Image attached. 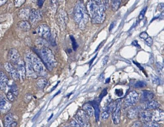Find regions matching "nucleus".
<instances>
[{"mask_svg":"<svg viewBox=\"0 0 164 127\" xmlns=\"http://www.w3.org/2000/svg\"><path fill=\"white\" fill-rule=\"evenodd\" d=\"M142 127H162L160 124L158 123L151 121L145 123L143 124Z\"/></svg>","mask_w":164,"mask_h":127,"instance_id":"obj_30","label":"nucleus"},{"mask_svg":"<svg viewBox=\"0 0 164 127\" xmlns=\"http://www.w3.org/2000/svg\"><path fill=\"white\" fill-rule=\"evenodd\" d=\"M139 99L138 93L135 91H132L128 93L124 100V104L126 107H132L135 105Z\"/></svg>","mask_w":164,"mask_h":127,"instance_id":"obj_7","label":"nucleus"},{"mask_svg":"<svg viewBox=\"0 0 164 127\" xmlns=\"http://www.w3.org/2000/svg\"><path fill=\"white\" fill-rule=\"evenodd\" d=\"M30 11L28 8H24L20 9L19 13V16L20 19L23 20H26L29 17Z\"/></svg>","mask_w":164,"mask_h":127,"instance_id":"obj_23","label":"nucleus"},{"mask_svg":"<svg viewBox=\"0 0 164 127\" xmlns=\"http://www.w3.org/2000/svg\"><path fill=\"white\" fill-rule=\"evenodd\" d=\"M119 90V92L118 91V89H117V90H116V94H117V95H118V96H122V95H123V94H124V93H123V92H122V91H121V90Z\"/></svg>","mask_w":164,"mask_h":127,"instance_id":"obj_53","label":"nucleus"},{"mask_svg":"<svg viewBox=\"0 0 164 127\" xmlns=\"http://www.w3.org/2000/svg\"><path fill=\"white\" fill-rule=\"evenodd\" d=\"M83 110L87 114L89 117H92L94 115V108L91 104L86 103L83 106Z\"/></svg>","mask_w":164,"mask_h":127,"instance_id":"obj_24","label":"nucleus"},{"mask_svg":"<svg viewBox=\"0 0 164 127\" xmlns=\"http://www.w3.org/2000/svg\"><path fill=\"white\" fill-rule=\"evenodd\" d=\"M140 37L142 39H143V40H145V39H147V38L149 37L148 35L147 34V33L146 32H142V33H141V34H140V35H139Z\"/></svg>","mask_w":164,"mask_h":127,"instance_id":"obj_42","label":"nucleus"},{"mask_svg":"<svg viewBox=\"0 0 164 127\" xmlns=\"http://www.w3.org/2000/svg\"><path fill=\"white\" fill-rule=\"evenodd\" d=\"M40 59L45 67L49 71H52L57 65V61L51 50L48 47L41 48L38 52Z\"/></svg>","mask_w":164,"mask_h":127,"instance_id":"obj_2","label":"nucleus"},{"mask_svg":"<svg viewBox=\"0 0 164 127\" xmlns=\"http://www.w3.org/2000/svg\"><path fill=\"white\" fill-rule=\"evenodd\" d=\"M150 61L151 63H153L154 62V56L153 54H152L151 56L150 57Z\"/></svg>","mask_w":164,"mask_h":127,"instance_id":"obj_54","label":"nucleus"},{"mask_svg":"<svg viewBox=\"0 0 164 127\" xmlns=\"http://www.w3.org/2000/svg\"><path fill=\"white\" fill-rule=\"evenodd\" d=\"M11 92L15 95L17 96L19 95V88L17 87V85L15 84H13L11 86Z\"/></svg>","mask_w":164,"mask_h":127,"instance_id":"obj_32","label":"nucleus"},{"mask_svg":"<svg viewBox=\"0 0 164 127\" xmlns=\"http://www.w3.org/2000/svg\"><path fill=\"white\" fill-rule=\"evenodd\" d=\"M52 116H53V114H52V115L51 116H50V118H49L48 120H50L51 119V118L52 117Z\"/></svg>","mask_w":164,"mask_h":127,"instance_id":"obj_60","label":"nucleus"},{"mask_svg":"<svg viewBox=\"0 0 164 127\" xmlns=\"http://www.w3.org/2000/svg\"><path fill=\"white\" fill-rule=\"evenodd\" d=\"M93 108L94 109V113L95 115V120L96 121H98L100 117V107L98 106V104L96 103H94L93 104Z\"/></svg>","mask_w":164,"mask_h":127,"instance_id":"obj_28","label":"nucleus"},{"mask_svg":"<svg viewBox=\"0 0 164 127\" xmlns=\"http://www.w3.org/2000/svg\"><path fill=\"white\" fill-rule=\"evenodd\" d=\"M32 98H33V96H32V95H31V93H27V94L25 95V96H24V101H25L26 103H30V101L32 100Z\"/></svg>","mask_w":164,"mask_h":127,"instance_id":"obj_36","label":"nucleus"},{"mask_svg":"<svg viewBox=\"0 0 164 127\" xmlns=\"http://www.w3.org/2000/svg\"><path fill=\"white\" fill-rule=\"evenodd\" d=\"M25 68L26 75L30 78H37V74L33 69V65L31 62V54L27 53L25 56Z\"/></svg>","mask_w":164,"mask_h":127,"instance_id":"obj_6","label":"nucleus"},{"mask_svg":"<svg viewBox=\"0 0 164 127\" xmlns=\"http://www.w3.org/2000/svg\"><path fill=\"white\" fill-rule=\"evenodd\" d=\"M153 39L151 37H148L147 39L145 40V43L149 47L151 46L153 44Z\"/></svg>","mask_w":164,"mask_h":127,"instance_id":"obj_40","label":"nucleus"},{"mask_svg":"<svg viewBox=\"0 0 164 127\" xmlns=\"http://www.w3.org/2000/svg\"><path fill=\"white\" fill-rule=\"evenodd\" d=\"M17 71L19 74V79L24 81L26 77V71H25V63L23 61L17 64Z\"/></svg>","mask_w":164,"mask_h":127,"instance_id":"obj_17","label":"nucleus"},{"mask_svg":"<svg viewBox=\"0 0 164 127\" xmlns=\"http://www.w3.org/2000/svg\"><path fill=\"white\" fill-rule=\"evenodd\" d=\"M114 25H115V22H113V23H111L109 26V31H111V30H113V28H114Z\"/></svg>","mask_w":164,"mask_h":127,"instance_id":"obj_52","label":"nucleus"},{"mask_svg":"<svg viewBox=\"0 0 164 127\" xmlns=\"http://www.w3.org/2000/svg\"><path fill=\"white\" fill-rule=\"evenodd\" d=\"M110 81V78H108L106 79V83H108Z\"/></svg>","mask_w":164,"mask_h":127,"instance_id":"obj_59","label":"nucleus"},{"mask_svg":"<svg viewBox=\"0 0 164 127\" xmlns=\"http://www.w3.org/2000/svg\"><path fill=\"white\" fill-rule=\"evenodd\" d=\"M48 81L45 78H41L37 81L36 84L38 87L41 89H43L47 85Z\"/></svg>","mask_w":164,"mask_h":127,"instance_id":"obj_26","label":"nucleus"},{"mask_svg":"<svg viewBox=\"0 0 164 127\" xmlns=\"http://www.w3.org/2000/svg\"><path fill=\"white\" fill-rule=\"evenodd\" d=\"M92 1L95 2L96 3L98 4H101V0H92Z\"/></svg>","mask_w":164,"mask_h":127,"instance_id":"obj_57","label":"nucleus"},{"mask_svg":"<svg viewBox=\"0 0 164 127\" xmlns=\"http://www.w3.org/2000/svg\"><path fill=\"white\" fill-rule=\"evenodd\" d=\"M160 106L159 103L155 100H151L147 102L141 108L144 110H155Z\"/></svg>","mask_w":164,"mask_h":127,"instance_id":"obj_18","label":"nucleus"},{"mask_svg":"<svg viewBox=\"0 0 164 127\" xmlns=\"http://www.w3.org/2000/svg\"><path fill=\"white\" fill-rule=\"evenodd\" d=\"M153 92L149 90H143L141 93L140 101L142 102H149L152 100L154 98Z\"/></svg>","mask_w":164,"mask_h":127,"instance_id":"obj_16","label":"nucleus"},{"mask_svg":"<svg viewBox=\"0 0 164 127\" xmlns=\"http://www.w3.org/2000/svg\"><path fill=\"white\" fill-rule=\"evenodd\" d=\"M116 104L115 102H113L109 103L108 105L107 106V107H106V111L108 112V113H109L110 114L115 109L116 105Z\"/></svg>","mask_w":164,"mask_h":127,"instance_id":"obj_31","label":"nucleus"},{"mask_svg":"<svg viewBox=\"0 0 164 127\" xmlns=\"http://www.w3.org/2000/svg\"><path fill=\"white\" fill-rule=\"evenodd\" d=\"M152 121L155 122H160L164 120V111L159 109L153 110L151 112Z\"/></svg>","mask_w":164,"mask_h":127,"instance_id":"obj_12","label":"nucleus"},{"mask_svg":"<svg viewBox=\"0 0 164 127\" xmlns=\"http://www.w3.org/2000/svg\"><path fill=\"white\" fill-rule=\"evenodd\" d=\"M75 118L77 122L80 124L82 127H91L89 117L82 109L78 111L75 115Z\"/></svg>","mask_w":164,"mask_h":127,"instance_id":"obj_5","label":"nucleus"},{"mask_svg":"<svg viewBox=\"0 0 164 127\" xmlns=\"http://www.w3.org/2000/svg\"><path fill=\"white\" fill-rule=\"evenodd\" d=\"M4 125L5 127H16L17 123L14 121L13 114L8 113L4 118Z\"/></svg>","mask_w":164,"mask_h":127,"instance_id":"obj_14","label":"nucleus"},{"mask_svg":"<svg viewBox=\"0 0 164 127\" xmlns=\"http://www.w3.org/2000/svg\"><path fill=\"white\" fill-rule=\"evenodd\" d=\"M105 9V8L104 6L101 4L96 3L92 0H89L87 4L86 10L87 11L92 23L95 24L103 23L106 17Z\"/></svg>","mask_w":164,"mask_h":127,"instance_id":"obj_1","label":"nucleus"},{"mask_svg":"<svg viewBox=\"0 0 164 127\" xmlns=\"http://www.w3.org/2000/svg\"><path fill=\"white\" fill-rule=\"evenodd\" d=\"M8 58L10 62H12V63L16 65L23 61L21 59L19 52L15 48H12L9 50L8 54Z\"/></svg>","mask_w":164,"mask_h":127,"instance_id":"obj_9","label":"nucleus"},{"mask_svg":"<svg viewBox=\"0 0 164 127\" xmlns=\"http://www.w3.org/2000/svg\"><path fill=\"white\" fill-rule=\"evenodd\" d=\"M109 113H108V112L106 111L103 112L102 113V115H101L102 118L103 120L107 119L109 117Z\"/></svg>","mask_w":164,"mask_h":127,"instance_id":"obj_43","label":"nucleus"},{"mask_svg":"<svg viewBox=\"0 0 164 127\" xmlns=\"http://www.w3.org/2000/svg\"><path fill=\"white\" fill-rule=\"evenodd\" d=\"M55 2H56V0H51V3L53 4L55 3Z\"/></svg>","mask_w":164,"mask_h":127,"instance_id":"obj_58","label":"nucleus"},{"mask_svg":"<svg viewBox=\"0 0 164 127\" xmlns=\"http://www.w3.org/2000/svg\"><path fill=\"white\" fill-rule=\"evenodd\" d=\"M12 105L5 98L0 100V111L6 113L11 109Z\"/></svg>","mask_w":164,"mask_h":127,"instance_id":"obj_21","label":"nucleus"},{"mask_svg":"<svg viewBox=\"0 0 164 127\" xmlns=\"http://www.w3.org/2000/svg\"><path fill=\"white\" fill-rule=\"evenodd\" d=\"M156 67L158 70V71L160 74H161L162 72L163 71V68H164V66L163 64L160 62H157L156 63Z\"/></svg>","mask_w":164,"mask_h":127,"instance_id":"obj_38","label":"nucleus"},{"mask_svg":"<svg viewBox=\"0 0 164 127\" xmlns=\"http://www.w3.org/2000/svg\"><path fill=\"white\" fill-rule=\"evenodd\" d=\"M71 40L72 41V47H73V49L74 51H76L77 48L78 47V45L76 41L75 40V38L73 36L70 35Z\"/></svg>","mask_w":164,"mask_h":127,"instance_id":"obj_35","label":"nucleus"},{"mask_svg":"<svg viewBox=\"0 0 164 127\" xmlns=\"http://www.w3.org/2000/svg\"><path fill=\"white\" fill-rule=\"evenodd\" d=\"M97 54L96 55H95V57H94V58H92V59L91 61H90V62H89L90 65L91 66V65H92V62H93V61H94V60L95 59V58H96V57H97Z\"/></svg>","mask_w":164,"mask_h":127,"instance_id":"obj_56","label":"nucleus"},{"mask_svg":"<svg viewBox=\"0 0 164 127\" xmlns=\"http://www.w3.org/2000/svg\"><path fill=\"white\" fill-rule=\"evenodd\" d=\"M19 28L24 31H29L31 29V23L27 20H22L17 23Z\"/></svg>","mask_w":164,"mask_h":127,"instance_id":"obj_22","label":"nucleus"},{"mask_svg":"<svg viewBox=\"0 0 164 127\" xmlns=\"http://www.w3.org/2000/svg\"><path fill=\"white\" fill-rule=\"evenodd\" d=\"M4 68L9 73V75L14 81H18L19 79V74L17 70L14 69L12 64L9 62H6L4 64Z\"/></svg>","mask_w":164,"mask_h":127,"instance_id":"obj_11","label":"nucleus"},{"mask_svg":"<svg viewBox=\"0 0 164 127\" xmlns=\"http://www.w3.org/2000/svg\"><path fill=\"white\" fill-rule=\"evenodd\" d=\"M121 107V102L119 101L116 105V108L114 109V111L112 115V119L114 124L117 125L120 123V110Z\"/></svg>","mask_w":164,"mask_h":127,"instance_id":"obj_13","label":"nucleus"},{"mask_svg":"<svg viewBox=\"0 0 164 127\" xmlns=\"http://www.w3.org/2000/svg\"><path fill=\"white\" fill-rule=\"evenodd\" d=\"M26 0H14V6L16 8H19L25 3Z\"/></svg>","mask_w":164,"mask_h":127,"instance_id":"obj_34","label":"nucleus"},{"mask_svg":"<svg viewBox=\"0 0 164 127\" xmlns=\"http://www.w3.org/2000/svg\"><path fill=\"white\" fill-rule=\"evenodd\" d=\"M143 124L140 121H136L134 123L131 127H142Z\"/></svg>","mask_w":164,"mask_h":127,"instance_id":"obj_44","label":"nucleus"},{"mask_svg":"<svg viewBox=\"0 0 164 127\" xmlns=\"http://www.w3.org/2000/svg\"><path fill=\"white\" fill-rule=\"evenodd\" d=\"M35 1H36V0H35Z\"/></svg>","mask_w":164,"mask_h":127,"instance_id":"obj_61","label":"nucleus"},{"mask_svg":"<svg viewBox=\"0 0 164 127\" xmlns=\"http://www.w3.org/2000/svg\"><path fill=\"white\" fill-rule=\"evenodd\" d=\"M147 7L144 8L143 9H142V11H141L139 14V18L140 20H142L143 19H144L145 14L146 11L147 10Z\"/></svg>","mask_w":164,"mask_h":127,"instance_id":"obj_39","label":"nucleus"},{"mask_svg":"<svg viewBox=\"0 0 164 127\" xmlns=\"http://www.w3.org/2000/svg\"><path fill=\"white\" fill-rule=\"evenodd\" d=\"M158 8H159L160 11H161V10L163 11V10H164V4H160L159 6H158Z\"/></svg>","mask_w":164,"mask_h":127,"instance_id":"obj_51","label":"nucleus"},{"mask_svg":"<svg viewBox=\"0 0 164 127\" xmlns=\"http://www.w3.org/2000/svg\"><path fill=\"white\" fill-rule=\"evenodd\" d=\"M35 31L41 38L43 39H48L51 36L49 27L45 24H42L39 25L36 28Z\"/></svg>","mask_w":164,"mask_h":127,"instance_id":"obj_8","label":"nucleus"},{"mask_svg":"<svg viewBox=\"0 0 164 127\" xmlns=\"http://www.w3.org/2000/svg\"><path fill=\"white\" fill-rule=\"evenodd\" d=\"M140 122L142 123H145L152 121L151 112L149 110H144L140 112L138 115Z\"/></svg>","mask_w":164,"mask_h":127,"instance_id":"obj_15","label":"nucleus"},{"mask_svg":"<svg viewBox=\"0 0 164 127\" xmlns=\"http://www.w3.org/2000/svg\"><path fill=\"white\" fill-rule=\"evenodd\" d=\"M133 63H134L136 65V66L138 67V68H139L140 69V70H144V68H143V67H142V66H141V65L140 64L138 63H136V62H135V61H133Z\"/></svg>","mask_w":164,"mask_h":127,"instance_id":"obj_50","label":"nucleus"},{"mask_svg":"<svg viewBox=\"0 0 164 127\" xmlns=\"http://www.w3.org/2000/svg\"><path fill=\"white\" fill-rule=\"evenodd\" d=\"M141 107H133L128 110L127 116L129 119H134L138 116Z\"/></svg>","mask_w":164,"mask_h":127,"instance_id":"obj_20","label":"nucleus"},{"mask_svg":"<svg viewBox=\"0 0 164 127\" xmlns=\"http://www.w3.org/2000/svg\"><path fill=\"white\" fill-rule=\"evenodd\" d=\"M31 62L33 69L37 75L46 76L47 74L46 67L40 59L34 54H31Z\"/></svg>","mask_w":164,"mask_h":127,"instance_id":"obj_4","label":"nucleus"},{"mask_svg":"<svg viewBox=\"0 0 164 127\" xmlns=\"http://www.w3.org/2000/svg\"><path fill=\"white\" fill-rule=\"evenodd\" d=\"M44 1H45V0H38V6L40 7V8L42 7V6L43 5L44 3Z\"/></svg>","mask_w":164,"mask_h":127,"instance_id":"obj_47","label":"nucleus"},{"mask_svg":"<svg viewBox=\"0 0 164 127\" xmlns=\"http://www.w3.org/2000/svg\"><path fill=\"white\" fill-rule=\"evenodd\" d=\"M106 94H107V90H106V89H105L102 92V93L100 94V96L99 97L100 100H102V98H103Z\"/></svg>","mask_w":164,"mask_h":127,"instance_id":"obj_46","label":"nucleus"},{"mask_svg":"<svg viewBox=\"0 0 164 127\" xmlns=\"http://www.w3.org/2000/svg\"><path fill=\"white\" fill-rule=\"evenodd\" d=\"M9 82L7 76L3 71H0V89L2 90H5Z\"/></svg>","mask_w":164,"mask_h":127,"instance_id":"obj_19","label":"nucleus"},{"mask_svg":"<svg viewBox=\"0 0 164 127\" xmlns=\"http://www.w3.org/2000/svg\"><path fill=\"white\" fill-rule=\"evenodd\" d=\"M70 125L72 127H82L80 124H78L77 122L76 121H75L74 120H72L70 121Z\"/></svg>","mask_w":164,"mask_h":127,"instance_id":"obj_41","label":"nucleus"},{"mask_svg":"<svg viewBox=\"0 0 164 127\" xmlns=\"http://www.w3.org/2000/svg\"><path fill=\"white\" fill-rule=\"evenodd\" d=\"M121 3V0H111V8L113 12H116L118 9L120 4Z\"/></svg>","mask_w":164,"mask_h":127,"instance_id":"obj_27","label":"nucleus"},{"mask_svg":"<svg viewBox=\"0 0 164 127\" xmlns=\"http://www.w3.org/2000/svg\"><path fill=\"white\" fill-rule=\"evenodd\" d=\"M35 43L38 46L40 47L41 48L44 47H47V45L48 44L47 41L46 40V39H43L41 37L36 40Z\"/></svg>","mask_w":164,"mask_h":127,"instance_id":"obj_29","label":"nucleus"},{"mask_svg":"<svg viewBox=\"0 0 164 127\" xmlns=\"http://www.w3.org/2000/svg\"><path fill=\"white\" fill-rule=\"evenodd\" d=\"M105 78V74L104 73H102V74H100V81H103Z\"/></svg>","mask_w":164,"mask_h":127,"instance_id":"obj_55","label":"nucleus"},{"mask_svg":"<svg viewBox=\"0 0 164 127\" xmlns=\"http://www.w3.org/2000/svg\"><path fill=\"white\" fill-rule=\"evenodd\" d=\"M132 45L134 46L138 47V48H140V45H139L137 40L133 41V42H132Z\"/></svg>","mask_w":164,"mask_h":127,"instance_id":"obj_49","label":"nucleus"},{"mask_svg":"<svg viewBox=\"0 0 164 127\" xmlns=\"http://www.w3.org/2000/svg\"><path fill=\"white\" fill-rule=\"evenodd\" d=\"M152 80H153V82L156 84H160L161 83V80L160 79V78L157 76H155V77H154Z\"/></svg>","mask_w":164,"mask_h":127,"instance_id":"obj_45","label":"nucleus"},{"mask_svg":"<svg viewBox=\"0 0 164 127\" xmlns=\"http://www.w3.org/2000/svg\"><path fill=\"white\" fill-rule=\"evenodd\" d=\"M146 85V83L143 81H138L136 82V84H134L135 87L136 88H142L143 87H145Z\"/></svg>","mask_w":164,"mask_h":127,"instance_id":"obj_37","label":"nucleus"},{"mask_svg":"<svg viewBox=\"0 0 164 127\" xmlns=\"http://www.w3.org/2000/svg\"><path fill=\"white\" fill-rule=\"evenodd\" d=\"M74 17L75 22L79 25L80 28H83L87 22V12L84 4L81 0H79L75 4Z\"/></svg>","mask_w":164,"mask_h":127,"instance_id":"obj_3","label":"nucleus"},{"mask_svg":"<svg viewBox=\"0 0 164 127\" xmlns=\"http://www.w3.org/2000/svg\"><path fill=\"white\" fill-rule=\"evenodd\" d=\"M7 97L8 100H9L11 102H14L15 100H16L15 95L11 91H9V92H8V93H7Z\"/></svg>","mask_w":164,"mask_h":127,"instance_id":"obj_33","label":"nucleus"},{"mask_svg":"<svg viewBox=\"0 0 164 127\" xmlns=\"http://www.w3.org/2000/svg\"><path fill=\"white\" fill-rule=\"evenodd\" d=\"M108 56H105L104 58H103V66H105V65H106V63H108Z\"/></svg>","mask_w":164,"mask_h":127,"instance_id":"obj_48","label":"nucleus"},{"mask_svg":"<svg viewBox=\"0 0 164 127\" xmlns=\"http://www.w3.org/2000/svg\"><path fill=\"white\" fill-rule=\"evenodd\" d=\"M58 18H59V22L60 25L62 27H64L66 25V19L67 17L66 13L64 11H63L62 9L60 10Z\"/></svg>","mask_w":164,"mask_h":127,"instance_id":"obj_25","label":"nucleus"},{"mask_svg":"<svg viewBox=\"0 0 164 127\" xmlns=\"http://www.w3.org/2000/svg\"><path fill=\"white\" fill-rule=\"evenodd\" d=\"M42 12L40 10L33 9L30 11L28 19L30 23L35 24L42 19Z\"/></svg>","mask_w":164,"mask_h":127,"instance_id":"obj_10","label":"nucleus"}]
</instances>
